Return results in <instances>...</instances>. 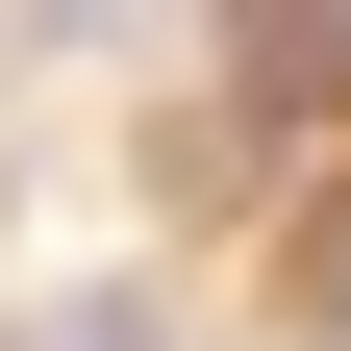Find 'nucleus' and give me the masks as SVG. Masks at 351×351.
<instances>
[{
  "mask_svg": "<svg viewBox=\"0 0 351 351\" xmlns=\"http://www.w3.org/2000/svg\"><path fill=\"white\" fill-rule=\"evenodd\" d=\"M326 301H351V226H326Z\"/></svg>",
  "mask_w": 351,
  "mask_h": 351,
  "instance_id": "1",
  "label": "nucleus"
}]
</instances>
